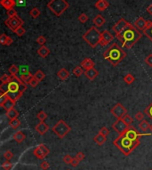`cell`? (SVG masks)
<instances>
[{"instance_id": "1", "label": "cell", "mask_w": 152, "mask_h": 170, "mask_svg": "<svg viewBox=\"0 0 152 170\" xmlns=\"http://www.w3.org/2000/svg\"><path fill=\"white\" fill-rule=\"evenodd\" d=\"M116 38L122 43V47L131 49L142 37L141 31L132 24H129L121 33L116 35Z\"/></svg>"}, {"instance_id": "2", "label": "cell", "mask_w": 152, "mask_h": 170, "mask_svg": "<svg viewBox=\"0 0 152 170\" xmlns=\"http://www.w3.org/2000/svg\"><path fill=\"white\" fill-rule=\"evenodd\" d=\"M103 57L112 66L116 67L126 57V53L116 43H113L107 48V50L104 51Z\"/></svg>"}, {"instance_id": "3", "label": "cell", "mask_w": 152, "mask_h": 170, "mask_svg": "<svg viewBox=\"0 0 152 170\" xmlns=\"http://www.w3.org/2000/svg\"><path fill=\"white\" fill-rule=\"evenodd\" d=\"M113 144L117 147L122 153L126 156H128L132 153L133 150L136 149L140 144V140L132 141L129 138H127L124 134H119L118 136L113 141Z\"/></svg>"}, {"instance_id": "4", "label": "cell", "mask_w": 152, "mask_h": 170, "mask_svg": "<svg viewBox=\"0 0 152 170\" xmlns=\"http://www.w3.org/2000/svg\"><path fill=\"white\" fill-rule=\"evenodd\" d=\"M101 32L97 29V27H91L86 33L82 36V38L86 41L91 47L95 48L98 45H100Z\"/></svg>"}, {"instance_id": "5", "label": "cell", "mask_w": 152, "mask_h": 170, "mask_svg": "<svg viewBox=\"0 0 152 170\" xmlns=\"http://www.w3.org/2000/svg\"><path fill=\"white\" fill-rule=\"evenodd\" d=\"M69 6L70 5L66 0H51L47 4L48 9L57 17H60Z\"/></svg>"}, {"instance_id": "6", "label": "cell", "mask_w": 152, "mask_h": 170, "mask_svg": "<svg viewBox=\"0 0 152 170\" xmlns=\"http://www.w3.org/2000/svg\"><path fill=\"white\" fill-rule=\"evenodd\" d=\"M53 132L57 135L59 138H63L71 131L70 127L68 125L64 120H59L52 128Z\"/></svg>"}, {"instance_id": "7", "label": "cell", "mask_w": 152, "mask_h": 170, "mask_svg": "<svg viewBox=\"0 0 152 170\" xmlns=\"http://www.w3.org/2000/svg\"><path fill=\"white\" fill-rule=\"evenodd\" d=\"M5 24L13 32H14L19 27H21L24 24V22L22 18H20L18 15H16V16H13V17H9L8 19H6L5 21Z\"/></svg>"}, {"instance_id": "8", "label": "cell", "mask_w": 152, "mask_h": 170, "mask_svg": "<svg viewBox=\"0 0 152 170\" xmlns=\"http://www.w3.org/2000/svg\"><path fill=\"white\" fill-rule=\"evenodd\" d=\"M123 134L126 135L127 138H129V139H131L132 141L138 140L140 137L143 136V135H149V134H147V133H145V134L139 133L136 129H135V127H132V126H130Z\"/></svg>"}, {"instance_id": "9", "label": "cell", "mask_w": 152, "mask_h": 170, "mask_svg": "<svg viewBox=\"0 0 152 170\" xmlns=\"http://www.w3.org/2000/svg\"><path fill=\"white\" fill-rule=\"evenodd\" d=\"M110 112L116 120H119V118H122L126 114H127V110L124 107L123 104L118 103L111 108Z\"/></svg>"}, {"instance_id": "10", "label": "cell", "mask_w": 152, "mask_h": 170, "mask_svg": "<svg viewBox=\"0 0 152 170\" xmlns=\"http://www.w3.org/2000/svg\"><path fill=\"white\" fill-rule=\"evenodd\" d=\"M50 153V150L45 144H39L33 150V154L38 160H44Z\"/></svg>"}, {"instance_id": "11", "label": "cell", "mask_w": 152, "mask_h": 170, "mask_svg": "<svg viewBox=\"0 0 152 170\" xmlns=\"http://www.w3.org/2000/svg\"><path fill=\"white\" fill-rule=\"evenodd\" d=\"M129 127V126H127L124 121L122 118H119V120H116V121H115L113 124H112V128L117 132L119 134H123L126 129Z\"/></svg>"}, {"instance_id": "12", "label": "cell", "mask_w": 152, "mask_h": 170, "mask_svg": "<svg viewBox=\"0 0 152 170\" xmlns=\"http://www.w3.org/2000/svg\"><path fill=\"white\" fill-rule=\"evenodd\" d=\"M129 24H130V22H128L124 18H121L120 20H118V22L112 27V30L116 33V35H117V34L121 33Z\"/></svg>"}, {"instance_id": "13", "label": "cell", "mask_w": 152, "mask_h": 170, "mask_svg": "<svg viewBox=\"0 0 152 170\" xmlns=\"http://www.w3.org/2000/svg\"><path fill=\"white\" fill-rule=\"evenodd\" d=\"M114 38V36L109 31V30H103L101 32L100 36V45L101 46H106L109 45Z\"/></svg>"}, {"instance_id": "14", "label": "cell", "mask_w": 152, "mask_h": 170, "mask_svg": "<svg viewBox=\"0 0 152 170\" xmlns=\"http://www.w3.org/2000/svg\"><path fill=\"white\" fill-rule=\"evenodd\" d=\"M94 65H95L94 62L93 60H91L90 58H86L84 60H83L80 63V66L83 68L84 71L93 69V68H94Z\"/></svg>"}, {"instance_id": "15", "label": "cell", "mask_w": 152, "mask_h": 170, "mask_svg": "<svg viewBox=\"0 0 152 170\" xmlns=\"http://www.w3.org/2000/svg\"><path fill=\"white\" fill-rule=\"evenodd\" d=\"M94 6L100 12H103L109 6V4L107 0H98V1L94 4Z\"/></svg>"}, {"instance_id": "16", "label": "cell", "mask_w": 152, "mask_h": 170, "mask_svg": "<svg viewBox=\"0 0 152 170\" xmlns=\"http://www.w3.org/2000/svg\"><path fill=\"white\" fill-rule=\"evenodd\" d=\"M48 130H49V127H48L47 124L45 123V121H40V122L36 126V131H37L39 134H41V135L45 134Z\"/></svg>"}, {"instance_id": "17", "label": "cell", "mask_w": 152, "mask_h": 170, "mask_svg": "<svg viewBox=\"0 0 152 170\" xmlns=\"http://www.w3.org/2000/svg\"><path fill=\"white\" fill-rule=\"evenodd\" d=\"M147 25V21L143 18L142 16L139 17V18L134 22V26L136 27L139 30H144Z\"/></svg>"}, {"instance_id": "18", "label": "cell", "mask_w": 152, "mask_h": 170, "mask_svg": "<svg viewBox=\"0 0 152 170\" xmlns=\"http://www.w3.org/2000/svg\"><path fill=\"white\" fill-rule=\"evenodd\" d=\"M142 32L152 43V21H147L146 28Z\"/></svg>"}, {"instance_id": "19", "label": "cell", "mask_w": 152, "mask_h": 170, "mask_svg": "<svg viewBox=\"0 0 152 170\" xmlns=\"http://www.w3.org/2000/svg\"><path fill=\"white\" fill-rule=\"evenodd\" d=\"M0 4H1V6L6 10H10V9H13L14 7V6L16 5V2L14 1V0H1L0 1Z\"/></svg>"}, {"instance_id": "20", "label": "cell", "mask_w": 152, "mask_h": 170, "mask_svg": "<svg viewBox=\"0 0 152 170\" xmlns=\"http://www.w3.org/2000/svg\"><path fill=\"white\" fill-rule=\"evenodd\" d=\"M99 75V72L97 70H95L94 68H93V69H90V70H87L84 71V76H86L89 80H93L97 76Z\"/></svg>"}, {"instance_id": "21", "label": "cell", "mask_w": 152, "mask_h": 170, "mask_svg": "<svg viewBox=\"0 0 152 170\" xmlns=\"http://www.w3.org/2000/svg\"><path fill=\"white\" fill-rule=\"evenodd\" d=\"M93 23H94V26L97 27V28H100L102 26L104 23H105V18L104 17L101 15V14H98L94 17V19H93Z\"/></svg>"}, {"instance_id": "22", "label": "cell", "mask_w": 152, "mask_h": 170, "mask_svg": "<svg viewBox=\"0 0 152 170\" xmlns=\"http://www.w3.org/2000/svg\"><path fill=\"white\" fill-rule=\"evenodd\" d=\"M13 138L14 141H16L18 143H22L25 138H26V135L22 131H18V132H16L13 135Z\"/></svg>"}, {"instance_id": "23", "label": "cell", "mask_w": 152, "mask_h": 170, "mask_svg": "<svg viewBox=\"0 0 152 170\" xmlns=\"http://www.w3.org/2000/svg\"><path fill=\"white\" fill-rule=\"evenodd\" d=\"M38 55L42 58H45L50 55V50L45 45H42L38 49Z\"/></svg>"}, {"instance_id": "24", "label": "cell", "mask_w": 152, "mask_h": 170, "mask_svg": "<svg viewBox=\"0 0 152 170\" xmlns=\"http://www.w3.org/2000/svg\"><path fill=\"white\" fill-rule=\"evenodd\" d=\"M93 141H94L98 145L101 146V145H103V144L106 143L107 137L104 136V135H102V134H98L97 135H95V136L93 137Z\"/></svg>"}, {"instance_id": "25", "label": "cell", "mask_w": 152, "mask_h": 170, "mask_svg": "<svg viewBox=\"0 0 152 170\" xmlns=\"http://www.w3.org/2000/svg\"><path fill=\"white\" fill-rule=\"evenodd\" d=\"M15 104H16V101H14V100H13L11 97L6 101V103L3 104V108L6 111H10V110H12V109H13L14 108V106H15Z\"/></svg>"}, {"instance_id": "26", "label": "cell", "mask_w": 152, "mask_h": 170, "mask_svg": "<svg viewBox=\"0 0 152 170\" xmlns=\"http://www.w3.org/2000/svg\"><path fill=\"white\" fill-rule=\"evenodd\" d=\"M57 77L61 79V80H66L68 78L70 77V72L68 71L64 68H61V69L58 71L57 73Z\"/></svg>"}, {"instance_id": "27", "label": "cell", "mask_w": 152, "mask_h": 170, "mask_svg": "<svg viewBox=\"0 0 152 170\" xmlns=\"http://www.w3.org/2000/svg\"><path fill=\"white\" fill-rule=\"evenodd\" d=\"M6 117L9 118L10 120H15V118H18V117H19V112H18V111H16L14 108L13 109H12V110H10V111H6Z\"/></svg>"}, {"instance_id": "28", "label": "cell", "mask_w": 152, "mask_h": 170, "mask_svg": "<svg viewBox=\"0 0 152 170\" xmlns=\"http://www.w3.org/2000/svg\"><path fill=\"white\" fill-rule=\"evenodd\" d=\"M150 127H151V126L149 125V123L147 120H145L140 121V123H139V128H140L141 131H142V132L148 131L149 129H150Z\"/></svg>"}, {"instance_id": "29", "label": "cell", "mask_w": 152, "mask_h": 170, "mask_svg": "<svg viewBox=\"0 0 152 170\" xmlns=\"http://www.w3.org/2000/svg\"><path fill=\"white\" fill-rule=\"evenodd\" d=\"M32 77H33V75L29 71V72H27V73L21 74L20 78H21V80H22L23 83H25L26 85H29V80H30V78H31Z\"/></svg>"}, {"instance_id": "30", "label": "cell", "mask_w": 152, "mask_h": 170, "mask_svg": "<svg viewBox=\"0 0 152 170\" xmlns=\"http://www.w3.org/2000/svg\"><path fill=\"white\" fill-rule=\"evenodd\" d=\"M73 74L76 76V77H80V76H82L84 73V70L83 69V68L81 67V66H77V67H75L74 68V70H73Z\"/></svg>"}, {"instance_id": "31", "label": "cell", "mask_w": 152, "mask_h": 170, "mask_svg": "<svg viewBox=\"0 0 152 170\" xmlns=\"http://www.w3.org/2000/svg\"><path fill=\"white\" fill-rule=\"evenodd\" d=\"M40 11H39V9L38 8H37V7H34V8H32L30 11H29V14H30V16L32 17L33 19H37V18H38L39 17V15H40Z\"/></svg>"}, {"instance_id": "32", "label": "cell", "mask_w": 152, "mask_h": 170, "mask_svg": "<svg viewBox=\"0 0 152 170\" xmlns=\"http://www.w3.org/2000/svg\"><path fill=\"white\" fill-rule=\"evenodd\" d=\"M21 125V121L18 120V118H15V120H10L9 121V127L13 128V129H17Z\"/></svg>"}, {"instance_id": "33", "label": "cell", "mask_w": 152, "mask_h": 170, "mask_svg": "<svg viewBox=\"0 0 152 170\" xmlns=\"http://www.w3.org/2000/svg\"><path fill=\"white\" fill-rule=\"evenodd\" d=\"M122 120H123V121L127 125V126H131L132 124V122H133V120H132V118L130 116V115H128V114H126L123 118H122Z\"/></svg>"}, {"instance_id": "34", "label": "cell", "mask_w": 152, "mask_h": 170, "mask_svg": "<svg viewBox=\"0 0 152 170\" xmlns=\"http://www.w3.org/2000/svg\"><path fill=\"white\" fill-rule=\"evenodd\" d=\"M34 77H35L38 80H39L40 82L43 81L45 78V74L41 71V70H38L35 74H34Z\"/></svg>"}, {"instance_id": "35", "label": "cell", "mask_w": 152, "mask_h": 170, "mask_svg": "<svg viewBox=\"0 0 152 170\" xmlns=\"http://www.w3.org/2000/svg\"><path fill=\"white\" fill-rule=\"evenodd\" d=\"M10 98L9 94H6V93H1L0 94V106H3V104L6 103V101Z\"/></svg>"}, {"instance_id": "36", "label": "cell", "mask_w": 152, "mask_h": 170, "mask_svg": "<svg viewBox=\"0 0 152 170\" xmlns=\"http://www.w3.org/2000/svg\"><path fill=\"white\" fill-rule=\"evenodd\" d=\"M134 77L132 75V74H130V73H128L127 75H126L125 76V78H124V81L127 84V85H131V84H132L133 83V81H134Z\"/></svg>"}, {"instance_id": "37", "label": "cell", "mask_w": 152, "mask_h": 170, "mask_svg": "<svg viewBox=\"0 0 152 170\" xmlns=\"http://www.w3.org/2000/svg\"><path fill=\"white\" fill-rule=\"evenodd\" d=\"M39 80H38L35 77H34V75H33V77L30 78V80H29V85L30 87H37L38 86V84H39Z\"/></svg>"}, {"instance_id": "38", "label": "cell", "mask_w": 152, "mask_h": 170, "mask_svg": "<svg viewBox=\"0 0 152 170\" xmlns=\"http://www.w3.org/2000/svg\"><path fill=\"white\" fill-rule=\"evenodd\" d=\"M37 118H38V120H39V121H45V120H46V118H47V114H46L45 111H39V112L38 113Z\"/></svg>"}, {"instance_id": "39", "label": "cell", "mask_w": 152, "mask_h": 170, "mask_svg": "<svg viewBox=\"0 0 152 170\" xmlns=\"http://www.w3.org/2000/svg\"><path fill=\"white\" fill-rule=\"evenodd\" d=\"M14 33H15L18 37H22V36L24 35V34L26 33V30H25V29H24L22 26H21V27H19L18 29H17L14 31Z\"/></svg>"}, {"instance_id": "40", "label": "cell", "mask_w": 152, "mask_h": 170, "mask_svg": "<svg viewBox=\"0 0 152 170\" xmlns=\"http://www.w3.org/2000/svg\"><path fill=\"white\" fill-rule=\"evenodd\" d=\"M20 71H19V68L17 67L16 65H12V66H10V68H9V72H10V74L11 75H16L17 73H18Z\"/></svg>"}, {"instance_id": "41", "label": "cell", "mask_w": 152, "mask_h": 170, "mask_svg": "<svg viewBox=\"0 0 152 170\" xmlns=\"http://www.w3.org/2000/svg\"><path fill=\"white\" fill-rule=\"evenodd\" d=\"M88 16L86 14V13H81L79 16H78V21L81 22V23H86L87 21H88Z\"/></svg>"}, {"instance_id": "42", "label": "cell", "mask_w": 152, "mask_h": 170, "mask_svg": "<svg viewBox=\"0 0 152 170\" xmlns=\"http://www.w3.org/2000/svg\"><path fill=\"white\" fill-rule=\"evenodd\" d=\"M4 158L6 159V160L10 161L13 158V153L11 150H6V151L4 152Z\"/></svg>"}, {"instance_id": "43", "label": "cell", "mask_w": 152, "mask_h": 170, "mask_svg": "<svg viewBox=\"0 0 152 170\" xmlns=\"http://www.w3.org/2000/svg\"><path fill=\"white\" fill-rule=\"evenodd\" d=\"M72 157L70 155V154H66L64 157H63V159H62V160H63V162L65 163V164H67V165H70L71 164V161H72Z\"/></svg>"}, {"instance_id": "44", "label": "cell", "mask_w": 152, "mask_h": 170, "mask_svg": "<svg viewBox=\"0 0 152 170\" xmlns=\"http://www.w3.org/2000/svg\"><path fill=\"white\" fill-rule=\"evenodd\" d=\"M1 167H2L5 170H11V169L13 168V164H12L10 161L6 160V162H4V163L1 165Z\"/></svg>"}, {"instance_id": "45", "label": "cell", "mask_w": 152, "mask_h": 170, "mask_svg": "<svg viewBox=\"0 0 152 170\" xmlns=\"http://www.w3.org/2000/svg\"><path fill=\"white\" fill-rule=\"evenodd\" d=\"M10 79H11V75H7V74H4L1 77V78H0V80H1L2 84H7V83H9Z\"/></svg>"}, {"instance_id": "46", "label": "cell", "mask_w": 152, "mask_h": 170, "mask_svg": "<svg viewBox=\"0 0 152 170\" xmlns=\"http://www.w3.org/2000/svg\"><path fill=\"white\" fill-rule=\"evenodd\" d=\"M144 113H145L149 118H150L151 120H152V104H151L150 105H149V106L145 109Z\"/></svg>"}, {"instance_id": "47", "label": "cell", "mask_w": 152, "mask_h": 170, "mask_svg": "<svg viewBox=\"0 0 152 170\" xmlns=\"http://www.w3.org/2000/svg\"><path fill=\"white\" fill-rule=\"evenodd\" d=\"M99 134H102V135H104V136H106V137H107L108 135H109V130L106 127H101V128L100 129Z\"/></svg>"}, {"instance_id": "48", "label": "cell", "mask_w": 152, "mask_h": 170, "mask_svg": "<svg viewBox=\"0 0 152 170\" xmlns=\"http://www.w3.org/2000/svg\"><path fill=\"white\" fill-rule=\"evenodd\" d=\"M8 37L6 35L5 33H2L1 36H0V43H1L2 45H6V41H7Z\"/></svg>"}, {"instance_id": "49", "label": "cell", "mask_w": 152, "mask_h": 170, "mask_svg": "<svg viewBox=\"0 0 152 170\" xmlns=\"http://www.w3.org/2000/svg\"><path fill=\"white\" fill-rule=\"evenodd\" d=\"M37 43L38 45H40L41 46L42 45H45V44L46 43V38L44 37V36H39L38 38H37Z\"/></svg>"}, {"instance_id": "50", "label": "cell", "mask_w": 152, "mask_h": 170, "mask_svg": "<svg viewBox=\"0 0 152 170\" xmlns=\"http://www.w3.org/2000/svg\"><path fill=\"white\" fill-rule=\"evenodd\" d=\"M144 114L145 113H142V111H138L136 114H135V120H137L139 121H142L144 120Z\"/></svg>"}, {"instance_id": "51", "label": "cell", "mask_w": 152, "mask_h": 170, "mask_svg": "<svg viewBox=\"0 0 152 170\" xmlns=\"http://www.w3.org/2000/svg\"><path fill=\"white\" fill-rule=\"evenodd\" d=\"M145 62H146V64H147L149 67L152 68V54L149 55L145 58Z\"/></svg>"}, {"instance_id": "52", "label": "cell", "mask_w": 152, "mask_h": 170, "mask_svg": "<svg viewBox=\"0 0 152 170\" xmlns=\"http://www.w3.org/2000/svg\"><path fill=\"white\" fill-rule=\"evenodd\" d=\"M40 167L43 169V170H47L49 167H50V164L46 161V160H43L40 164Z\"/></svg>"}, {"instance_id": "53", "label": "cell", "mask_w": 152, "mask_h": 170, "mask_svg": "<svg viewBox=\"0 0 152 170\" xmlns=\"http://www.w3.org/2000/svg\"><path fill=\"white\" fill-rule=\"evenodd\" d=\"M7 15H8L9 17H13V16H16V15H17V12H16V10H15L14 8L10 9V10H8V11H7Z\"/></svg>"}, {"instance_id": "54", "label": "cell", "mask_w": 152, "mask_h": 170, "mask_svg": "<svg viewBox=\"0 0 152 170\" xmlns=\"http://www.w3.org/2000/svg\"><path fill=\"white\" fill-rule=\"evenodd\" d=\"M79 162H80V160H79L78 159H77L76 157H74V158L72 159V161H71V164H70V165H71L72 167H77V166H78Z\"/></svg>"}, {"instance_id": "55", "label": "cell", "mask_w": 152, "mask_h": 170, "mask_svg": "<svg viewBox=\"0 0 152 170\" xmlns=\"http://www.w3.org/2000/svg\"><path fill=\"white\" fill-rule=\"evenodd\" d=\"M84 157H86V155H84V154L83 153V152H81V151L77 152V155H76V158H77V159H78L80 161H82V160L84 159Z\"/></svg>"}, {"instance_id": "56", "label": "cell", "mask_w": 152, "mask_h": 170, "mask_svg": "<svg viewBox=\"0 0 152 170\" xmlns=\"http://www.w3.org/2000/svg\"><path fill=\"white\" fill-rule=\"evenodd\" d=\"M13 43V38H11L10 37H8V38H7V41H6V45L9 46V45H11Z\"/></svg>"}, {"instance_id": "57", "label": "cell", "mask_w": 152, "mask_h": 170, "mask_svg": "<svg viewBox=\"0 0 152 170\" xmlns=\"http://www.w3.org/2000/svg\"><path fill=\"white\" fill-rule=\"evenodd\" d=\"M16 2V5H19V6H22L25 3V0H14Z\"/></svg>"}, {"instance_id": "58", "label": "cell", "mask_w": 152, "mask_h": 170, "mask_svg": "<svg viewBox=\"0 0 152 170\" xmlns=\"http://www.w3.org/2000/svg\"><path fill=\"white\" fill-rule=\"evenodd\" d=\"M147 13H149L150 15H152V4L149 5V6L147 7Z\"/></svg>"}, {"instance_id": "59", "label": "cell", "mask_w": 152, "mask_h": 170, "mask_svg": "<svg viewBox=\"0 0 152 170\" xmlns=\"http://www.w3.org/2000/svg\"><path fill=\"white\" fill-rule=\"evenodd\" d=\"M150 130L152 131V125H151V127H150Z\"/></svg>"}, {"instance_id": "60", "label": "cell", "mask_w": 152, "mask_h": 170, "mask_svg": "<svg viewBox=\"0 0 152 170\" xmlns=\"http://www.w3.org/2000/svg\"><path fill=\"white\" fill-rule=\"evenodd\" d=\"M68 170H70V169H68Z\"/></svg>"}, {"instance_id": "61", "label": "cell", "mask_w": 152, "mask_h": 170, "mask_svg": "<svg viewBox=\"0 0 152 170\" xmlns=\"http://www.w3.org/2000/svg\"><path fill=\"white\" fill-rule=\"evenodd\" d=\"M151 170H152V169H151Z\"/></svg>"}]
</instances>
